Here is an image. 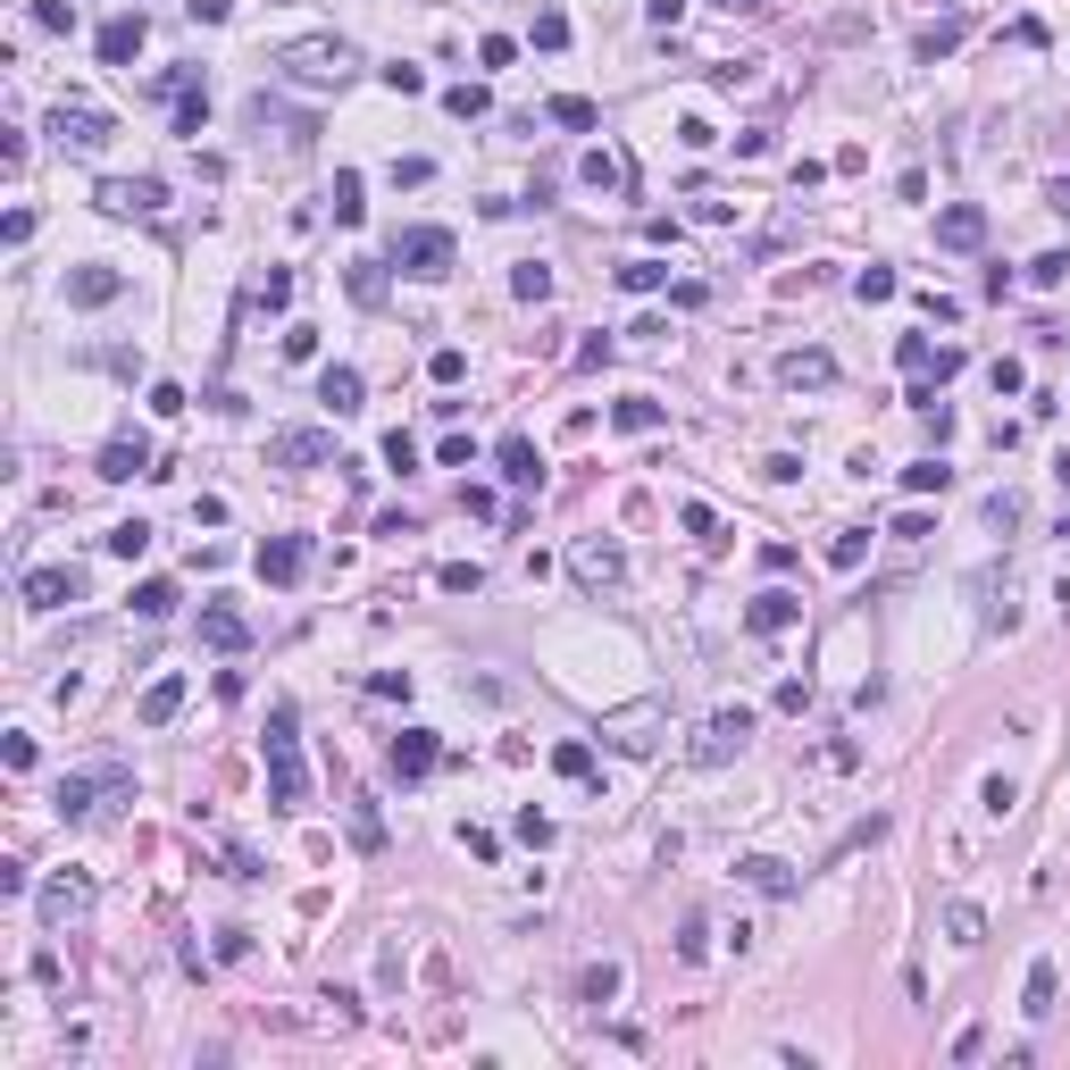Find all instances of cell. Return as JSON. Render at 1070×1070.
I'll return each mask as SVG.
<instances>
[{
	"label": "cell",
	"instance_id": "obj_38",
	"mask_svg": "<svg viewBox=\"0 0 1070 1070\" xmlns=\"http://www.w3.org/2000/svg\"><path fill=\"white\" fill-rule=\"evenodd\" d=\"M552 770H561V778H594V745H578V736L552 745Z\"/></svg>",
	"mask_w": 1070,
	"mask_h": 1070
},
{
	"label": "cell",
	"instance_id": "obj_54",
	"mask_svg": "<svg viewBox=\"0 0 1070 1070\" xmlns=\"http://www.w3.org/2000/svg\"><path fill=\"white\" fill-rule=\"evenodd\" d=\"M477 59H486V67H510V59H519V42H510V34H486V42H477Z\"/></svg>",
	"mask_w": 1070,
	"mask_h": 1070
},
{
	"label": "cell",
	"instance_id": "obj_29",
	"mask_svg": "<svg viewBox=\"0 0 1070 1070\" xmlns=\"http://www.w3.org/2000/svg\"><path fill=\"white\" fill-rule=\"evenodd\" d=\"M251 126H284V143H310V134H319V126H310V117H293V110H277V101H251Z\"/></svg>",
	"mask_w": 1070,
	"mask_h": 1070
},
{
	"label": "cell",
	"instance_id": "obj_52",
	"mask_svg": "<svg viewBox=\"0 0 1070 1070\" xmlns=\"http://www.w3.org/2000/svg\"><path fill=\"white\" fill-rule=\"evenodd\" d=\"M578 176H585V185H620V159H611V150H585Z\"/></svg>",
	"mask_w": 1070,
	"mask_h": 1070
},
{
	"label": "cell",
	"instance_id": "obj_22",
	"mask_svg": "<svg viewBox=\"0 0 1070 1070\" xmlns=\"http://www.w3.org/2000/svg\"><path fill=\"white\" fill-rule=\"evenodd\" d=\"M301 569H310V544H301V536H268L260 544V578L268 585H293Z\"/></svg>",
	"mask_w": 1070,
	"mask_h": 1070
},
{
	"label": "cell",
	"instance_id": "obj_47",
	"mask_svg": "<svg viewBox=\"0 0 1070 1070\" xmlns=\"http://www.w3.org/2000/svg\"><path fill=\"white\" fill-rule=\"evenodd\" d=\"M427 376H435V385H460V376H469V360H460V352H451V343H444V352L427 360Z\"/></svg>",
	"mask_w": 1070,
	"mask_h": 1070
},
{
	"label": "cell",
	"instance_id": "obj_19",
	"mask_svg": "<svg viewBox=\"0 0 1070 1070\" xmlns=\"http://www.w3.org/2000/svg\"><path fill=\"white\" fill-rule=\"evenodd\" d=\"M778 385L820 394V385H837V360H828V352H778Z\"/></svg>",
	"mask_w": 1070,
	"mask_h": 1070
},
{
	"label": "cell",
	"instance_id": "obj_48",
	"mask_svg": "<svg viewBox=\"0 0 1070 1070\" xmlns=\"http://www.w3.org/2000/svg\"><path fill=\"white\" fill-rule=\"evenodd\" d=\"M561 42H569V18H561V9H544V18H536V51H561Z\"/></svg>",
	"mask_w": 1070,
	"mask_h": 1070
},
{
	"label": "cell",
	"instance_id": "obj_11",
	"mask_svg": "<svg viewBox=\"0 0 1070 1070\" xmlns=\"http://www.w3.org/2000/svg\"><path fill=\"white\" fill-rule=\"evenodd\" d=\"M84 912H93V879H84V870H67V879L42 886V921H51V928L84 921Z\"/></svg>",
	"mask_w": 1070,
	"mask_h": 1070
},
{
	"label": "cell",
	"instance_id": "obj_28",
	"mask_svg": "<svg viewBox=\"0 0 1070 1070\" xmlns=\"http://www.w3.org/2000/svg\"><path fill=\"white\" fill-rule=\"evenodd\" d=\"M544 117H552V126H569V134H594V126H602V110H594L585 93H561V101H552Z\"/></svg>",
	"mask_w": 1070,
	"mask_h": 1070
},
{
	"label": "cell",
	"instance_id": "obj_50",
	"mask_svg": "<svg viewBox=\"0 0 1070 1070\" xmlns=\"http://www.w3.org/2000/svg\"><path fill=\"white\" fill-rule=\"evenodd\" d=\"M510 284H519V301H544V293H552V268H536V260H527Z\"/></svg>",
	"mask_w": 1070,
	"mask_h": 1070
},
{
	"label": "cell",
	"instance_id": "obj_23",
	"mask_svg": "<svg viewBox=\"0 0 1070 1070\" xmlns=\"http://www.w3.org/2000/svg\"><path fill=\"white\" fill-rule=\"evenodd\" d=\"M176 711H185V677H150V686H143V703H134V719H143V728H168V719Z\"/></svg>",
	"mask_w": 1070,
	"mask_h": 1070
},
{
	"label": "cell",
	"instance_id": "obj_61",
	"mask_svg": "<svg viewBox=\"0 0 1070 1070\" xmlns=\"http://www.w3.org/2000/svg\"><path fill=\"white\" fill-rule=\"evenodd\" d=\"M1046 201H1053V209H1070V176H1053V185H1046Z\"/></svg>",
	"mask_w": 1070,
	"mask_h": 1070
},
{
	"label": "cell",
	"instance_id": "obj_8",
	"mask_svg": "<svg viewBox=\"0 0 1070 1070\" xmlns=\"http://www.w3.org/2000/svg\"><path fill=\"white\" fill-rule=\"evenodd\" d=\"M319 460H335V435H326V427H284V435H268V469H319Z\"/></svg>",
	"mask_w": 1070,
	"mask_h": 1070
},
{
	"label": "cell",
	"instance_id": "obj_44",
	"mask_svg": "<svg viewBox=\"0 0 1070 1070\" xmlns=\"http://www.w3.org/2000/svg\"><path fill=\"white\" fill-rule=\"evenodd\" d=\"M444 110H451V117H486V84H451Z\"/></svg>",
	"mask_w": 1070,
	"mask_h": 1070
},
{
	"label": "cell",
	"instance_id": "obj_56",
	"mask_svg": "<svg viewBox=\"0 0 1070 1070\" xmlns=\"http://www.w3.org/2000/svg\"><path fill=\"white\" fill-rule=\"evenodd\" d=\"M385 84H394V93H427V75H418L411 59H394V67H385Z\"/></svg>",
	"mask_w": 1070,
	"mask_h": 1070
},
{
	"label": "cell",
	"instance_id": "obj_40",
	"mask_svg": "<svg viewBox=\"0 0 1070 1070\" xmlns=\"http://www.w3.org/2000/svg\"><path fill=\"white\" fill-rule=\"evenodd\" d=\"M435 585H444V594H477L486 569H477V561H444V569H435Z\"/></svg>",
	"mask_w": 1070,
	"mask_h": 1070
},
{
	"label": "cell",
	"instance_id": "obj_41",
	"mask_svg": "<svg viewBox=\"0 0 1070 1070\" xmlns=\"http://www.w3.org/2000/svg\"><path fill=\"white\" fill-rule=\"evenodd\" d=\"M620 284H627V293H661V284H669V268H661V260H627Z\"/></svg>",
	"mask_w": 1070,
	"mask_h": 1070
},
{
	"label": "cell",
	"instance_id": "obj_60",
	"mask_svg": "<svg viewBox=\"0 0 1070 1070\" xmlns=\"http://www.w3.org/2000/svg\"><path fill=\"white\" fill-rule=\"evenodd\" d=\"M686 18V0H653V25H677Z\"/></svg>",
	"mask_w": 1070,
	"mask_h": 1070
},
{
	"label": "cell",
	"instance_id": "obj_39",
	"mask_svg": "<svg viewBox=\"0 0 1070 1070\" xmlns=\"http://www.w3.org/2000/svg\"><path fill=\"white\" fill-rule=\"evenodd\" d=\"M828 561H837V569H862L870 561V527H845V536L828 544Z\"/></svg>",
	"mask_w": 1070,
	"mask_h": 1070
},
{
	"label": "cell",
	"instance_id": "obj_45",
	"mask_svg": "<svg viewBox=\"0 0 1070 1070\" xmlns=\"http://www.w3.org/2000/svg\"><path fill=\"white\" fill-rule=\"evenodd\" d=\"M853 293H862V301H895V268H862V277H853Z\"/></svg>",
	"mask_w": 1070,
	"mask_h": 1070
},
{
	"label": "cell",
	"instance_id": "obj_27",
	"mask_svg": "<svg viewBox=\"0 0 1070 1070\" xmlns=\"http://www.w3.org/2000/svg\"><path fill=\"white\" fill-rule=\"evenodd\" d=\"M134 51H143V18H110L101 25V59H110V67H126Z\"/></svg>",
	"mask_w": 1070,
	"mask_h": 1070
},
{
	"label": "cell",
	"instance_id": "obj_20",
	"mask_svg": "<svg viewBox=\"0 0 1070 1070\" xmlns=\"http://www.w3.org/2000/svg\"><path fill=\"white\" fill-rule=\"evenodd\" d=\"M435 761H444V745H435L427 728H402V736H394V778H402V787H411V778H427Z\"/></svg>",
	"mask_w": 1070,
	"mask_h": 1070
},
{
	"label": "cell",
	"instance_id": "obj_62",
	"mask_svg": "<svg viewBox=\"0 0 1070 1070\" xmlns=\"http://www.w3.org/2000/svg\"><path fill=\"white\" fill-rule=\"evenodd\" d=\"M719 9H761V0H719Z\"/></svg>",
	"mask_w": 1070,
	"mask_h": 1070
},
{
	"label": "cell",
	"instance_id": "obj_42",
	"mask_svg": "<svg viewBox=\"0 0 1070 1070\" xmlns=\"http://www.w3.org/2000/svg\"><path fill=\"white\" fill-rule=\"evenodd\" d=\"M677 527H686V536H703V544H719V510H711V502H686V510H677Z\"/></svg>",
	"mask_w": 1070,
	"mask_h": 1070
},
{
	"label": "cell",
	"instance_id": "obj_12",
	"mask_svg": "<svg viewBox=\"0 0 1070 1070\" xmlns=\"http://www.w3.org/2000/svg\"><path fill=\"white\" fill-rule=\"evenodd\" d=\"M319 402H326L335 418H352L360 402H368V376H360L352 360H326V368H319Z\"/></svg>",
	"mask_w": 1070,
	"mask_h": 1070
},
{
	"label": "cell",
	"instance_id": "obj_31",
	"mask_svg": "<svg viewBox=\"0 0 1070 1070\" xmlns=\"http://www.w3.org/2000/svg\"><path fill=\"white\" fill-rule=\"evenodd\" d=\"M945 937H954L962 954H970V945H987V921H978L970 903H945Z\"/></svg>",
	"mask_w": 1070,
	"mask_h": 1070
},
{
	"label": "cell",
	"instance_id": "obj_13",
	"mask_svg": "<svg viewBox=\"0 0 1070 1070\" xmlns=\"http://www.w3.org/2000/svg\"><path fill=\"white\" fill-rule=\"evenodd\" d=\"M569 569H578V585H594V594H602V585H620V578H627L620 544H602V536H585V544L569 552Z\"/></svg>",
	"mask_w": 1070,
	"mask_h": 1070
},
{
	"label": "cell",
	"instance_id": "obj_2",
	"mask_svg": "<svg viewBox=\"0 0 1070 1070\" xmlns=\"http://www.w3.org/2000/svg\"><path fill=\"white\" fill-rule=\"evenodd\" d=\"M277 67L293 75V84H310V93H326V84L343 93V84L360 75V51L343 34H301V42H284V51H277Z\"/></svg>",
	"mask_w": 1070,
	"mask_h": 1070
},
{
	"label": "cell",
	"instance_id": "obj_58",
	"mask_svg": "<svg viewBox=\"0 0 1070 1070\" xmlns=\"http://www.w3.org/2000/svg\"><path fill=\"white\" fill-rule=\"evenodd\" d=\"M978 1053H987V1029H978V1020H970V1029L954 1037V1062H978Z\"/></svg>",
	"mask_w": 1070,
	"mask_h": 1070
},
{
	"label": "cell",
	"instance_id": "obj_6",
	"mask_svg": "<svg viewBox=\"0 0 1070 1070\" xmlns=\"http://www.w3.org/2000/svg\"><path fill=\"white\" fill-rule=\"evenodd\" d=\"M110 218H159L168 209V185L159 176H101V193H93Z\"/></svg>",
	"mask_w": 1070,
	"mask_h": 1070
},
{
	"label": "cell",
	"instance_id": "obj_34",
	"mask_svg": "<svg viewBox=\"0 0 1070 1070\" xmlns=\"http://www.w3.org/2000/svg\"><path fill=\"white\" fill-rule=\"evenodd\" d=\"M134 611H143V620H168V611H176V585L168 578H143V585H134Z\"/></svg>",
	"mask_w": 1070,
	"mask_h": 1070
},
{
	"label": "cell",
	"instance_id": "obj_43",
	"mask_svg": "<svg viewBox=\"0 0 1070 1070\" xmlns=\"http://www.w3.org/2000/svg\"><path fill=\"white\" fill-rule=\"evenodd\" d=\"M110 552H117V561H134V552H150V527H143V519L110 527Z\"/></svg>",
	"mask_w": 1070,
	"mask_h": 1070
},
{
	"label": "cell",
	"instance_id": "obj_9",
	"mask_svg": "<svg viewBox=\"0 0 1070 1070\" xmlns=\"http://www.w3.org/2000/svg\"><path fill=\"white\" fill-rule=\"evenodd\" d=\"M661 719H669L661 703H627V711L602 719V745H620V752H653V745H661V736H653Z\"/></svg>",
	"mask_w": 1070,
	"mask_h": 1070
},
{
	"label": "cell",
	"instance_id": "obj_26",
	"mask_svg": "<svg viewBox=\"0 0 1070 1070\" xmlns=\"http://www.w3.org/2000/svg\"><path fill=\"white\" fill-rule=\"evenodd\" d=\"M1053 996H1062V970H1053V962H1029V987H1020V1012H1029V1020H1046V1012H1053Z\"/></svg>",
	"mask_w": 1070,
	"mask_h": 1070
},
{
	"label": "cell",
	"instance_id": "obj_49",
	"mask_svg": "<svg viewBox=\"0 0 1070 1070\" xmlns=\"http://www.w3.org/2000/svg\"><path fill=\"white\" fill-rule=\"evenodd\" d=\"M1029 510H1020V494H987V527H1020Z\"/></svg>",
	"mask_w": 1070,
	"mask_h": 1070
},
{
	"label": "cell",
	"instance_id": "obj_5",
	"mask_svg": "<svg viewBox=\"0 0 1070 1070\" xmlns=\"http://www.w3.org/2000/svg\"><path fill=\"white\" fill-rule=\"evenodd\" d=\"M134 778H126V761H101V770H75V778H59V820H93L101 811V794H126Z\"/></svg>",
	"mask_w": 1070,
	"mask_h": 1070
},
{
	"label": "cell",
	"instance_id": "obj_35",
	"mask_svg": "<svg viewBox=\"0 0 1070 1070\" xmlns=\"http://www.w3.org/2000/svg\"><path fill=\"white\" fill-rule=\"evenodd\" d=\"M326 201H335L343 226H360V209H368V201H360V168H335V193H326Z\"/></svg>",
	"mask_w": 1070,
	"mask_h": 1070
},
{
	"label": "cell",
	"instance_id": "obj_21",
	"mask_svg": "<svg viewBox=\"0 0 1070 1070\" xmlns=\"http://www.w3.org/2000/svg\"><path fill=\"white\" fill-rule=\"evenodd\" d=\"M978 594H987V602H978V620L996 627V636H1012V627H1020V602H1012V578H996V569H978Z\"/></svg>",
	"mask_w": 1070,
	"mask_h": 1070
},
{
	"label": "cell",
	"instance_id": "obj_24",
	"mask_svg": "<svg viewBox=\"0 0 1070 1070\" xmlns=\"http://www.w3.org/2000/svg\"><path fill=\"white\" fill-rule=\"evenodd\" d=\"M494 460H502L510 486H544V451L527 444V435H502V444H494Z\"/></svg>",
	"mask_w": 1070,
	"mask_h": 1070
},
{
	"label": "cell",
	"instance_id": "obj_3",
	"mask_svg": "<svg viewBox=\"0 0 1070 1070\" xmlns=\"http://www.w3.org/2000/svg\"><path fill=\"white\" fill-rule=\"evenodd\" d=\"M460 243H451V226H402L394 235V268L402 277H451Z\"/></svg>",
	"mask_w": 1070,
	"mask_h": 1070
},
{
	"label": "cell",
	"instance_id": "obj_46",
	"mask_svg": "<svg viewBox=\"0 0 1070 1070\" xmlns=\"http://www.w3.org/2000/svg\"><path fill=\"white\" fill-rule=\"evenodd\" d=\"M1029 277L1046 284V293H1053V284H1070V251H1046V260H1029Z\"/></svg>",
	"mask_w": 1070,
	"mask_h": 1070
},
{
	"label": "cell",
	"instance_id": "obj_59",
	"mask_svg": "<svg viewBox=\"0 0 1070 1070\" xmlns=\"http://www.w3.org/2000/svg\"><path fill=\"white\" fill-rule=\"evenodd\" d=\"M185 9H193V18H201V25H218L226 9H235V0H185Z\"/></svg>",
	"mask_w": 1070,
	"mask_h": 1070
},
{
	"label": "cell",
	"instance_id": "obj_4",
	"mask_svg": "<svg viewBox=\"0 0 1070 1070\" xmlns=\"http://www.w3.org/2000/svg\"><path fill=\"white\" fill-rule=\"evenodd\" d=\"M745 745H752V711L736 703V711H711V719L695 728V745H686V761H695V770H719V761H736Z\"/></svg>",
	"mask_w": 1070,
	"mask_h": 1070
},
{
	"label": "cell",
	"instance_id": "obj_36",
	"mask_svg": "<svg viewBox=\"0 0 1070 1070\" xmlns=\"http://www.w3.org/2000/svg\"><path fill=\"white\" fill-rule=\"evenodd\" d=\"M895 360H903V368H912V376H928V368H937L945 352H937V343H928V335H903V343H895ZM937 376H945V368H937Z\"/></svg>",
	"mask_w": 1070,
	"mask_h": 1070
},
{
	"label": "cell",
	"instance_id": "obj_1",
	"mask_svg": "<svg viewBox=\"0 0 1070 1070\" xmlns=\"http://www.w3.org/2000/svg\"><path fill=\"white\" fill-rule=\"evenodd\" d=\"M268 811H310V770H301V719H293V703H277L268 711Z\"/></svg>",
	"mask_w": 1070,
	"mask_h": 1070
},
{
	"label": "cell",
	"instance_id": "obj_30",
	"mask_svg": "<svg viewBox=\"0 0 1070 1070\" xmlns=\"http://www.w3.org/2000/svg\"><path fill=\"white\" fill-rule=\"evenodd\" d=\"M611 427H620V435H653V427H661V402H644V394H627V402H620V411H611Z\"/></svg>",
	"mask_w": 1070,
	"mask_h": 1070
},
{
	"label": "cell",
	"instance_id": "obj_17",
	"mask_svg": "<svg viewBox=\"0 0 1070 1070\" xmlns=\"http://www.w3.org/2000/svg\"><path fill=\"white\" fill-rule=\"evenodd\" d=\"M937 243H945V251H978V243H987V209H978V201L937 209Z\"/></svg>",
	"mask_w": 1070,
	"mask_h": 1070
},
{
	"label": "cell",
	"instance_id": "obj_10",
	"mask_svg": "<svg viewBox=\"0 0 1070 1070\" xmlns=\"http://www.w3.org/2000/svg\"><path fill=\"white\" fill-rule=\"evenodd\" d=\"M34 611H67V602H84V569H25V585H18Z\"/></svg>",
	"mask_w": 1070,
	"mask_h": 1070
},
{
	"label": "cell",
	"instance_id": "obj_33",
	"mask_svg": "<svg viewBox=\"0 0 1070 1070\" xmlns=\"http://www.w3.org/2000/svg\"><path fill=\"white\" fill-rule=\"evenodd\" d=\"M578 996H585V1004H594V1012H602V1004L620 996V962H594V970L578 978Z\"/></svg>",
	"mask_w": 1070,
	"mask_h": 1070
},
{
	"label": "cell",
	"instance_id": "obj_51",
	"mask_svg": "<svg viewBox=\"0 0 1070 1070\" xmlns=\"http://www.w3.org/2000/svg\"><path fill=\"white\" fill-rule=\"evenodd\" d=\"M954 42H962V18H945V25H928V34H921V59H937V51H954Z\"/></svg>",
	"mask_w": 1070,
	"mask_h": 1070
},
{
	"label": "cell",
	"instance_id": "obj_16",
	"mask_svg": "<svg viewBox=\"0 0 1070 1070\" xmlns=\"http://www.w3.org/2000/svg\"><path fill=\"white\" fill-rule=\"evenodd\" d=\"M101 477H110V486H126V477H159V469H150V444H143V435H110V444H101Z\"/></svg>",
	"mask_w": 1070,
	"mask_h": 1070
},
{
	"label": "cell",
	"instance_id": "obj_15",
	"mask_svg": "<svg viewBox=\"0 0 1070 1070\" xmlns=\"http://www.w3.org/2000/svg\"><path fill=\"white\" fill-rule=\"evenodd\" d=\"M117 293H126V277H117V268H67V301H75V310H110V301Z\"/></svg>",
	"mask_w": 1070,
	"mask_h": 1070
},
{
	"label": "cell",
	"instance_id": "obj_37",
	"mask_svg": "<svg viewBox=\"0 0 1070 1070\" xmlns=\"http://www.w3.org/2000/svg\"><path fill=\"white\" fill-rule=\"evenodd\" d=\"M352 301H385V260H352Z\"/></svg>",
	"mask_w": 1070,
	"mask_h": 1070
},
{
	"label": "cell",
	"instance_id": "obj_7",
	"mask_svg": "<svg viewBox=\"0 0 1070 1070\" xmlns=\"http://www.w3.org/2000/svg\"><path fill=\"white\" fill-rule=\"evenodd\" d=\"M110 117H101V110H67V101H59V110H51V143L59 150H75V159H101V150H110Z\"/></svg>",
	"mask_w": 1070,
	"mask_h": 1070
},
{
	"label": "cell",
	"instance_id": "obj_32",
	"mask_svg": "<svg viewBox=\"0 0 1070 1070\" xmlns=\"http://www.w3.org/2000/svg\"><path fill=\"white\" fill-rule=\"evenodd\" d=\"M954 486V469H945L937 451H928V460H912V469H903V494H945Z\"/></svg>",
	"mask_w": 1070,
	"mask_h": 1070
},
{
	"label": "cell",
	"instance_id": "obj_53",
	"mask_svg": "<svg viewBox=\"0 0 1070 1070\" xmlns=\"http://www.w3.org/2000/svg\"><path fill=\"white\" fill-rule=\"evenodd\" d=\"M368 695H385V703L402 695V703H411V669H376V677H368Z\"/></svg>",
	"mask_w": 1070,
	"mask_h": 1070
},
{
	"label": "cell",
	"instance_id": "obj_25",
	"mask_svg": "<svg viewBox=\"0 0 1070 1070\" xmlns=\"http://www.w3.org/2000/svg\"><path fill=\"white\" fill-rule=\"evenodd\" d=\"M736 879H745L752 895H794V870L778 862V853H745V862H736Z\"/></svg>",
	"mask_w": 1070,
	"mask_h": 1070
},
{
	"label": "cell",
	"instance_id": "obj_14",
	"mask_svg": "<svg viewBox=\"0 0 1070 1070\" xmlns=\"http://www.w3.org/2000/svg\"><path fill=\"white\" fill-rule=\"evenodd\" d=\"M201 644H209V653H243V644H251V620L235 611V602H201Z\"/></svg>",
	"mask_w": 1070,
	"mask_h": 1070
},
{
	"label": "cell",
	"instance_id": "obj_18",
	"mask_svg": "<svg viewBox=\"0 0 1070 1070\" xmlns=\"http://www.w3.org/2000/svg\"><path fill=\"white\" fill-rule=\"evenodd\" d=\"M794 620H803V594H787V585L752 594V611H745V627H752V636H778V627H794Z\"/></svg>",
	"mask_w": 1070,
	"mask_h": 1070
},
{
	"label": "cell",
	"instance_id": "obj_55",
	"mask_svg": "<svg viewBox=\"0 0 1070 1070\" xmlns=\"http://www.w3.org/2000/svg\"><path fill=\"white\" fill-rule=\"evenodd\" d=\"M251 301H260V310H284V301H293V277H284V268H277V277H268V284H260V293H251Z\"/></svg>",
	"mask_w": 1070,
	"mask_h": 1070
},
{
	"label": "cell",
	"instance_id": "obj_57",
	"mask_svg": "<svg viewBox=\"0 0 1070 1070\" xmlns=\"http://www.w3.org/2000/svg\"><path fill=\"white\" fill-rule=\"evenodd\" d=\"M385 469H418V444H411V435H385Z\"/></svg>",
	"mask_w": 1070,
	"mask_h": 1070
}]
</instances>
